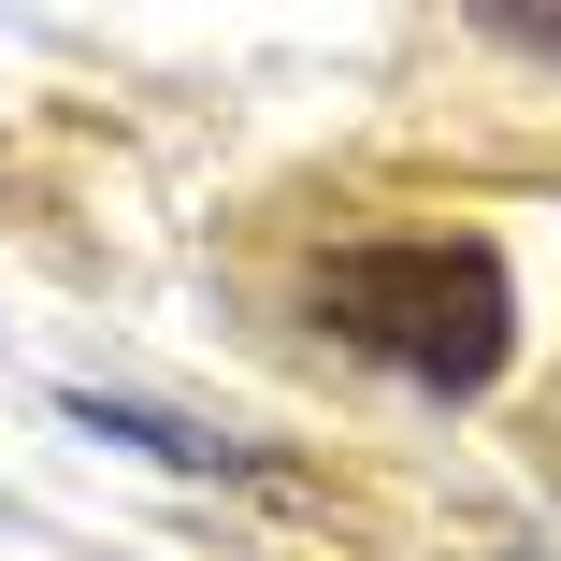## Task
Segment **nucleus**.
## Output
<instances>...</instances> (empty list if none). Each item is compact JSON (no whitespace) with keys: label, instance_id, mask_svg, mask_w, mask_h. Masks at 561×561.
<instances>
[{"label":"nucleus","instance_id":"f03ea898","mask_svg":"<svg viewBox=\"0 0 561 561\" xmlns=\"http://www.w3.org/2000/svg\"><path fill=\"white\" fill-rule=\"evenodd\" d=\"M101 446H145V461H173V476H245V490H288V461L274 446H231V432H187V417H159V403H101V389H58Z\"/></svg>","mask_w":561,"mask_h":561},{"label":"nucleus","instance_id":"7ed1b4c3","mask_svg":"<svg viewBox=\"0 0 561 561\" xmlns=\"http://www.w3.org/2000/svg\"><path fill=\"white\" fill-rule=\"evenodd\" d=\"M504 44H533V58H561V15H490Z\"/></svg>","mask_w":561,"mask_h":561},{"label":"nucleus","instance_id":"f257e3e1","mask_svg":"<svg viewBox=\"0 0 561 561\" xmlns=\"http://www.w3.org/2000/svg\"><path fill=\"white\" fill-rule=\"evenodd\" d=\"M302 317L317 346H346L432 403H476L518 360V274L490 231H346L302 260Z\"/></svg>","mask_w":561,"mask_h":561}]
</instances>
